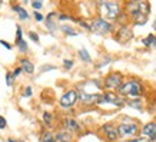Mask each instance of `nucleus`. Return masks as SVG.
Returning a JSON list of instances; mask_svg holds the SVG:
<instances>
[{"label": "nucleus", "mask_w": 156, "mask_h": 142, "mask_svg": "<svg viewBox=\"0 0 156 142\" xmlns=\"http://www.w3.org/2000/svg\"><path fill=\"white\" fill-rule=\"evenodd\" d=\"M149 5L147 3H143V2H135V3H130L128 6V12L135 17V22L136 23H145L146 22V17L149 14Z\"/></svg>", "instance_id": "f257e3e1"}, {"label": "nucleus", "mask_w": 156, "mask_h": 142, "mask_svg": "<svg viewBox=\"0 0 156 142\" xmlns=\"http://www.w3.org/2000/svg\"><path fill=\"white\" fill-rule=\"evenodd\" d=\"M142 90H143V86L140 82L129 81L119 88V93L125 95V96H135L136 98V96H139V95L142 93Z\"/></svg>", "instance_id": "f03ea898"}, {"label": "nucleus", "mask_w": 156, "mask_h": 142, "mask_svg": "<svg viewBox=\"0 0 156 142\" xmlns=\"http://www.w3.org/2000/svg\"><path fill=\"white\" fill-rule=\"evenodd\" d=\"M102 12H103L105 19L116 20L119 13H120V7H119V5L115 3V2H106V3L102 5Z\"/></svg>", "instance_id": "7ed1b4c3"}, {"label": "nucleus", "mask_w": 156, "mask_h": 142, "mask_svg": "<svg viewBox=\"0 0 156 142\" xmlns=\"http://www.w3.org/2000/svg\"><path fill=\"white\" fill-rule=\"evenodd\" d=\"M77 100H79V93L73 89V90H67L66 93L60 98L59 104H60V106H63V108H72V106H75V104Z\"/></svg>", "instance_id": "20e7f679"}, {"label": "nucleus", "mask_w": 156, "mask_h": 142, "mask_svg": "<svg viewBox=\"0 0 156 142\" xmlns=\"http://www.w3.org/2000/svg\"><path fill=\"white\" fill-rule=\"evenodd\" d=\"M98 105H113V106H122L123 100L120 99L119 96H116L115 93H112V92H106V93L100 95Z\"/></svg>", "instance_id": "39448f33"}, {"label": "nucleus", "mask_w": 156, "mask_h": 142, "mask_svg": "<svg viewBox=\"0 0 156 142\" xmlns=\"http://www.w3.org/2000/svg\"><path fill=\"white\" fill-rule=\"evenodd\" d=\"M122 75L120 73H110V75L105 79V88L108 90L119 89L122 86Z\"/></svg>", "instance_id": "423d86ee"}, {"label": "nucleus", "mask_w": 156, "mask_h": 142, "mask_svg": "<svg viewBox=\"0 0 156 142\" xmlns=\"http://www.w3.org/2000/svg\"><path fill=\"white\" fill-rule=\"evenodd\" d=\"M119 131V137H135L137 132H139V128H137L136 123H120L118 126Z\"/></svg>", "instance_id": "0eeeda50"}, {"label": "nucleus", "mask_w": 156, "mask_h": 142, "mask_svg": "<svg viewBox=\"0 0 156 142\" xmlns=\"http://www.w3.org/2000/svg\"><path fill=\"white\" fill-rule=\"evenodd\" d=\"M110 27H112L110 23L105 19H96L90 24V30L95 32V33H108L110 30Z\"/></svg>", "instance_id": "6e6552de"}, {"label": "nucleus", "mask_w": 156, "mask_h": 142, "mask_svg": "<svg viewBox=\"0 0 156 142\" xmlns=\"http://www.w3.org/2000/svg\"><path fill=\"white\" fill-rule=\"evenodd\" d=\"M102 131H103L105 137L108 138V141H110V142L118 141L119 131H118V128H116V126H113V125H112V123H106V125H103V126H102Z\"/></svg>", "instance_id": "1a4fd4ad"}, {"label": "nucleus", "mask_w": 156, "mask_h": 142, "mask_svg": "<svg viewBox=\"0 0 156 142\" xmlns=\"http://www.w3.org/2000/svg\"><path fill=\"white\" fill-rule=\"evenodd\" d=\"M99 98H100V95H96V93H86V92H80V93H79V100L85 105L98 104V102H99Z\"/></svg>", "instance_id": "9d476101"}, {"label": "nucleus", "mask_w": 156, "mask_h": 142, "mask_svg": "<svg viewBox=\"0 0 156 142\" xmlns=\"http://www.w3.org/2000/svg\"><path fill=\"white\" fill-rule=\"evenodd\" d=\"M142 135L147 139H155L156 138V123L155 122H147L142 128Z\"/></svg>", "instance_id": "9b49d317"}, {"label": "nucleus", "mask_w": 156, "mask_h": 142, "mask_svg": "<svg viewBox=\"0 0 156 142\" xmlns=\"http://www.w3.org/2000/svg\"><path fill=\"white\" fill-rule=\"evenodd\" d=\"M65 126H66V129L69 131V132H76V131H79V123H77V121L73 118H66L65 119Z\"/></svg>", "instance_id": "f8f14e48"}, {"label": "nucleus", "mask_w": 156, "mask_h": 142, "mask_svg": "<svg viewBox=\"0 0 156 142\" xmlns=\"http://www.w3.org/2000/svg\"><path fill=\"white\" fill-rule=\"evenodd\" d=\"M20 67H22V71H24L26 73H33L34 72V66L33 63L27 59H22L20 60Z\"/></svg>", "instance_id": "ddd939ff"}, {"label": "nucleus", "mask_w": 156, "mask_h": 142, "mask_svg": "<svg viewBox=\"0 0 156 142\" xmlns=\"http://www.w3.org/2000/svg\"><path fill=\"white\" fill-rule=\"evenodd\" d=\"M70 141V133L69 132H59L56 135V142H69Z\"/></svg>", "instance_id": "4468645a"}, {"label": "nucleus", "mask_w": 156, "mask_h": 142, "mask_svg": "<svg viewBox=\"0 0 156 142\" xmlns=\"http://www.w3.org/2000/svg\"><path fill=\"white\" fill-rule=\"evenodd\" d=\"M13 10L14 12H17L19 13V17L22 20H26L29 17V14H27V12L23 9V7H20V6H13Z\"/></svg>", "instance_id": "2eb2a0df"}, {"label": "nucleus", "mask_w": 156, "mask_h": 142, "mask_svg": "<svg viewBox=\"0 0 156 142\" xmlns=\"http://www.w3.org/2000/svg\"><path fill=\"white\" fill-rule=\"evenodd\" d=\"M40 142H56V137L53 135L52 132H44L42 135V139H40Z\"/></svg>", "instance_id": "dca6fc26"}, {"label": "nucleus", "mask_w": 156, "mask_h": 142, "mask_svg": "<svg viewBox=\"0 0 156 142\" xmlns=\"http://www.w3.org/2000/svg\"><path fill=\"white\" fill-rule=\"evenodd\" d=\"M143 42V45H145V46H152V45H156V38L155 36H153V35H149V36H147V38H145L142 40Z\"/></svg>", "instance_id": "f3484780"}, {"label": "nucleus", "mask_w": 156, "mask_h": 142, "mask_svg": "<svg viewBox=\"0 0 156 142\" xmlns=\"http://www.w3.org/2000/svg\"><path fill=\"white\" fill-rule=\"evenodd\" d=\"M79 56H80L82 60L92 62V57L89 56V53H87V50H86V49H80V50H79Z\"/></svg>", "instance_id": "a211bd4d"}, {"label": "nucleus", "mask_w": 156, "mask_h": 142, "mask_svg": "<svg viewBox=\"0 0 156 142\" xmlns=\"http://www.w3.org/2000/svg\"><path fill=\"white\" fill-rule=\"evenodd\" d=\"M130 106H133V108H137V109H140L142 108V100L140 99H133V100H129L128 102Z\"/></svg>", "instance_id": "6ab92c4d"}, {"label": "nucleus", "mask_w": 156, "mask_h": 142, "mask_svg": "<svg viewBox=\"0 0 156 142\" xmlns=\"http://www.w3.org/2000/svg\"><path fill=\"white\" fill-rule=\"evenodd\" d=\"M13 82H14V75L12 72H7V75H6V83H7V86H12Z\"/></svg>", "instance_id": "aec40b11"}, {"label": "nucleus", "mask_w": 156, "mask_h": 142, "mask_svg": "<svg viewBox=\"0 0 156 142\" xmlns=\"http://www.w3.org/2000/svg\"><path fill=\"white\" fill-rule=\"evenodd\" d=\"M32 6L34 10H39L43 7V0H32Z\"/></svg>", "instance_id": "412c9836"}, {"label": "nucleus", "mask_w": 156, "mask_h": 142, "mask_svg": "<svg viewBox=\"0 0 156 142\" xmlns=\"http://www.w3.org/2000/svg\"><path fill=\"white\" fill-rule=\"evenodd\" d=\"M62 30L67 35H72V36H76V35H77V32H75V30L72 27H69V26H62Z\"/></svg>", "instance_id": "4be33fe9"}, {"label": "nucleus", "mask_w": 156, "mask_h": 142, "mask_svg": "<svg viewBox=\"0 0 156 142\" xmlns=\"http://www.w3.org/2000/svg\"><path fill=\"white\" fill-rule=\"evenodd\" d=\"M16 30H17V32H16V42H14V43L17 45L19 42H22V29L17 26V27H16Z\"/></svg>", "instance_id": "5701e85b"}, {"label": "nucleus", "mask_w": 156, "mask_h": 142, "mask_svg": "<svg viewBox=\"0 0 156 142\" xmlns=\"http://www.w3.org/2000/svg\"><path fill=\"white\" fill-rule=\"evenodd\" d=\"M43 121H44V123H52V115L49 114V112H44L43 114Z\"/></svg>", "instance_id": "b1692460"}, {"label": "nucleus", "mask_w": 156, "mask_h": 142, "mask_svg": "<svg viewBox=\"0 0 156 142\" xmlns=\"http://www.w3.org/2000/svg\"><path fill=\"white\" fill-rule=\"evenodd\" d=\"M17 46H19L20 52H26V50H27V45H26V42H24V40H22V42L17 43Z\"/></svg>", "instance_id": "393cba45"}, {"label": "nucleus", "mask_w": 156, "mask_h": 142, "mask_svg": "<svg viewBox=\"0 0 156 142\" xmlns=\"http://www.w3.org/2000/svg\"><path fill=\"white\" fill-rule=\"evenodd\" d=\"M126 142H149L147 138H132V139H128Z\"/></svg>", "instance_id": "a878e982"}, {"label": "nucleus", "mask_w": 156, "mask_h": 142, "mask_svg": "<svg viewBox=\"0 0 156 142\" xmlns=\"http://www.w3.org/2000/svg\"><path fill=\"white\" fill-rule=\"evenodd\" d=\"M6 125H7V122H6V119L3 118L2 115H0V131H2V129H5V128H6Z\"/></svg>", "instance_id": "bb28decb"}, {"label": "nucleus", "mask_w": 156, "mask_h": 142, "mask_svg": "<svg viewBox=\"0 0 156 142\" xmlns=\"http://www.w3.org/2000/svg\"><path fill=\"white\" fill-rule=\"evenodd\" d=\"M29 38L32 39L33 42H39V36L34 33V32H30V33H29Z\"/></svg>", "instance_id": "cd10ccee"}, {"label": "nucleus", "mask_w": 156, "mask_h": 142, "mask_svg": "<svg viewBox=\"0 0 156 142\" xmlns=\"http://www.w3.org/2000/svg\"><path fill=\"white\" fill-rule=\"evenodd\" d=\"M63 63H65V67H66V69H70V67L73 66V62L67 60V59H66V60H63Z\"/></svg>", "instance_id": "c85d7f7f"}, {"label": "nucleus", "mask_w": 156, "mask_h": 142, "mask_svg": "<svg viewBox=\"0 0 156 142\" xmlns=\"http://www.w3.org/2000/svg\"><path fill=\"white\" fill-rule=\"evenodd\" d=\"M30 95H32V88H30V86H27V88H26V90H24L23 96H30Z\"/></svg>", "instance_id": "c756f323"}, {"label": "nucleus", "mask_w": 156, "mask_h": 142, "mask_svg": "<svg viewBox=\"0 0 156 142\" xmlns=\"http://www.w3.org/2000/svg\"><path fill=\"white\" fill-rule=\"evenodd\" d=\"M34 19L37 20V22H42V20H43V16L40 13H36V12H34Z\"/></svg>", "instance_id": "7c9ffc66"}, {"label": "nucleus", "mask_w": 156, "mask_h": 142, "mask_svg": "<svg viewBox=\"0 0 156 142\" xmlns=\"http://www.w3.org/2000/svg\"><path fill=\"white\" fill-rule=\"evenodd\" d=\"M0 45H3V46L6 47V49H12V46H10L9 43L6 42V40H0Z\"/></svg>", "instance_id": "2f4dec72"}, {"label": "nucleus", "mask_w": 156, "mask_h": 142, "mask_svg": "<svg viewBox=\"0 0 156 142\" xmlns=\"http://www.w3.org/2000/svg\"><path fill=\"white\" fill-rule=\"evenodd\" d=\"M20 72H22V67H16V69H14V72H13V75L17 76V75H20Z\"/></svg>", "instance_id": "473e14b6"}, {"label": "nucleus", "mask_w": 156, "mask_h": 142, "mask_svg": "<svg viewBox=\"0 0 156 142\" xmlns=\"http://www.w3.org/2000/svg\"><path fill=\"white\" fill-rule=\"evenodd\" d=\"M98 2H99V3H102V5H103V3H106L108 0H98Z\"/></svg>", "instance_id": "72a5a7b5"}, {"label": "nucleus", "mask_w": 156, "mask_h": 142, "mask_svg": "<svg viewBox=\"0 0 156 142\" xmlns=\"http://www.w3.org/2000/svg\"><path fill=\"white\" fill-rule=\"evenodd\" d=\"M7 142H19V141H13L12 138H9V139H7Z\"/></svg>", "instance_id": "f704fd0d"}, {"label": "nucleus", "mask_w": 156, "mask_h": 142, "mask_svg": "<svg viewBox=\"0 0 156 142\" xmlns=\"http://www.w3.org/2000/svg\"><path fill=\"white\" fill-rule=\"evenodd\" d=\"M129 2H132V3H135V2H142V0H129Z\"/></svg>", "instance_id": "c9c22d12"}, {"label": "nucleus", "mask_w": 156, "mask_h": 142, "mask_svg": "<svg viewBox=\"0 0 156 142\" xmlns=\"http://www.w3.org/2000/svg\"><path fill=\"white\" fill-rule=\"evenodd\" d=\"M151 142H156V138H155V139H152V141Z\"/></svg>", "instance_id": "e433bc0d"}, {"label": "nucleus", "mask_w": 156, "mask_h": 142, "mask_svg": "<svg viewBox=\"0 0 156 142\" xmlns=\"http://www.w3.org/2000/svg\"><path fill=\"white\" fill-rule=\"evenodd\" d=\"M153 26H155V30H156V22H155V24H153Z\"/></svg>", "instance_id": "4c0bfd02"}, {"label": "nucleus", "mask_w": 156, "mask_h": 142, "mask_svg": "<svg viewBox=\"0 0 156 142\" xmlns=\"http://www.w3.org/2000/svg\"><path fill=\"white\" fill-rule=\"evenodd\" d=\"M23 2H24V3H26V2H27V0H23Z\"/></svg>", "instance_id": "58836bf2"}]
</instances>
